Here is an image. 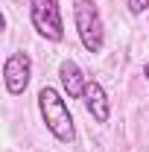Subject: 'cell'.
Returning a JSON list of instances; mask_svg holds the SVG:
<instances>
[{"label": "cell", "mask_w": 149, "mask_h": 152, "mask_svg": "<svg viewBox=\"0 0 149 152\" xmlns=\"http://www.w3.org/2000/svg\"><path fill=\"white\" fill-rule=\"evenodd\" d=\"M58 79H61V88H64V94L70 99H82L85 85H88V76H85V70L76 64L73 58H64L58 64Z\"/></svg>", "instance_id": "8992f818"}, {"label": "cell", "mask_w": 149, "mask_h": 152, "mask_svg": "<svg viewBox=\"0 0 149 152\" xmlns=\"http://www.w3.org/2000/svg\"><path fill=\"white\" fill-rule=\"evenodd\" d=\"M38 111H41V120H44L47 132L58 143H73L76 140V126H73V114L67 108V99L53 85H44L38 91Z\"/></svg>", "instance_id": "6da1fadb"}, {"label": "cell", "mask_w": 149, "mask_h": 152, "mask_svg": "<svg viewBox=\"0 0 149 152\" xmlns=\"http://www.w3.org/2000/svg\"><path fill=\"white\" fill-rule=\"evenodd\" d=\"M29 79H32V58L29 53H12V56H6L3 61V85H6V91L12 96H20L26 88H29Z\"/></svg>", "instance_id": "277c9868"}, {"label": "cell", "mask_w": 149, "mask_h": 152, "mask_svg": "<svg viewBox=\"0 0 149 152\" xmlns=\"http://www.w3.org/2000/svg\"><path fill=\"white\" fill-rule=\"evenodd\" d=\"M143 76H146V79H149V61H146V64H143Z\"/></svg>", "instance_id": "ba28073f"}, {"label": "cell", "mask_w": 149, "mask_h": 152, "mask_svg": "<svg viewBox=\"0 0 149 152\" xmlns=\"http://www.w3.org/2000/svg\"><path fill=\"white\" fill-rule=\"evenodd\" d=\"M126 6H129L131 15H143L149 9V0H126Z\"/></svg>", "instance_id": "52a82bcc"}, {"label": "cell", "mask_w": 149, "mask_h": 152, "mask_svg": "<svg viewBox=\"0 0 149 152\" xmlns=\"http://www.w3.org/2000/svg\"><path fill=\"white\" fill-rule=\"evenodd\" d=\"M73 23H76V35L82 41V47L88 53H99L105 44V23L99 15V6L93 0H73Z\"/></svg>", "instance_id": "7a4b0ae2"}, {"label": "cell", "mask_w": 149, "mask_h": 152, "mask_svg": "<svg viewBox=\"0 0 149 152\" xmlns=\"http://www.w3.org/2000/svg\"><path fill=\"white\" fill-rule=\"evenodd\" d=\"M82 105H85V111L93 117V123H108V117H111V99L105 94L102 82L88 79L85 94H82Z\"/></svg>", "instance_id": "5b68a950"}, {"label": "cell", "mask_w": 149, "mask_h": 152, "mask_svg": "<svg viewBox=\"0 0 149 152\" xmlns=\"http://www.w3.org/2000/svg\"><path fill=\"white\" fill-rule=\"evenodd\" d=\"M29 20L41 38H47L53 44L64 38V20H61L58 0H29Z\"/></svg>", "instance_id": "3957f363"}]
</instances>
